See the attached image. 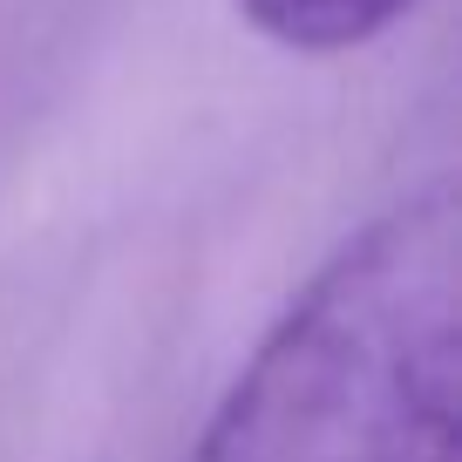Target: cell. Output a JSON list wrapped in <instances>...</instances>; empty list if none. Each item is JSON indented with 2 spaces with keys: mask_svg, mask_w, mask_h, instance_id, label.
I'll list each match as a JSON object with an SVG mask.
<instances>
[{
  "mask_svg": "<svg viewBox=\"0 0 462 462\" xmlns=\"http://www.w3.org/2000/svg\"><path fill=\"white\" fill-rule=\"evenodd\" d=\"M456 190L346 238L273 319L190 462H456Z\"/></svg>",
  "mask_w": 462,
  "mask_h": 462,
  "instance_id": "cell-1",
  "label": "cell"
},
{
  "mask_svg": "<svg viewBox=\"0 0 462 462\" xmlns=\"http://www.w3.org/2000/svg\"><path fill=\"white\" fill-rule=\"evenodd\" d=\"M238 7L265 42L300 48V55H340L394 28L415 0H238Z\"/></svg>",
  "mask_w": 462,
  "mask_h": 462,
  "instance_id": "cell-2",
  "label": "cell"
}]
</instances>
